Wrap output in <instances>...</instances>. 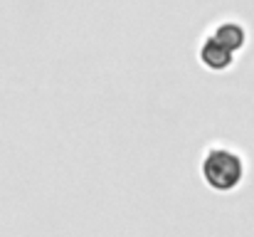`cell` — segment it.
I'll list each match as a JSON object with an SVG mask.
<instances>
[{
  "mask_svg": "<svg viewBox=\"0 0 254 237\" xmlns=\"http://www.w3.org/2000/svg\"><path fill=\"white\" fill-rule=\"evenodd\" d=\"M232 50L230 47H225L220 40H215V37H207L205 42H202V47H200V60H202V65L207 67V70H212V72H222V70H227L230 65H232Z\"/></svg>",
  "mask_w": 254,
  "mask_h": 237,
  "instance_id": "2",
  "label": "cell"
},
{
  "mask_svg": "<svg viewBox=\"0 0 254 237\" xmlns=\"http://www.w3.org/2000/svg\"><path fill=\"white\" fill-rule=\"evenodd\" d=\"M215 40H220L225 47H230L232 52H237V50H242L245 47V42H247V35H245V27L242 25H237V22H222L217 30H215V35H212Z\"/></svg>",
  "mask_w": 254,
  "mask_h": 237,
  "instance_id": "3",
  "label": "cell"
},
{
  "mask_svg": "<svg viewBox=\"0 0 254 237\" xmlns=\"http://www.w3.org/2000/svg\"><path fill=\"white\" fill-rule=\"evenodd\" d=\"M245 175V163L235 151L227 149H212L202 160V178L212 190L227 193L240 185Z\"/></svg>",
  "mask_w": 254,
  "mask_h": 237,
  "instance_id": "1",
  "label": "cell"
}]
</instances>
